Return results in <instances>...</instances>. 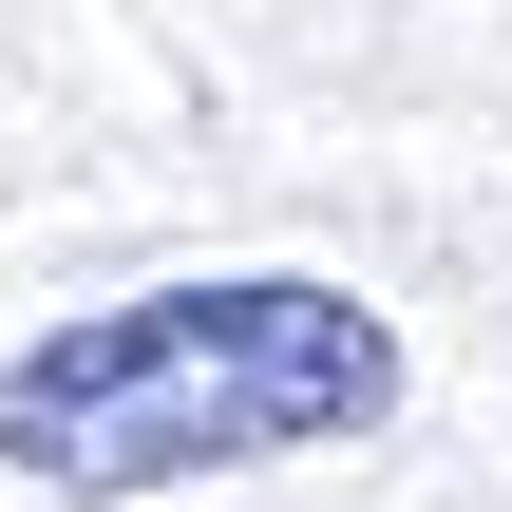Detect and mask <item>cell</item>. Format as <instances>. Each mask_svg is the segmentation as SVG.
<instances>
[{"instance_id":"obj_1","label":"cell","mask_w":512,"mask_h":512,"mask_svg":"<svg viewBox=\"0 0 512 512\" xmlns=\"http://www.w3.org/2000/svg\"><path fill=\"white\" fill-rule=\"evenodd\" d=\"M380 399H399L380 304L266 266V285H152V304H95L57 342H19L0 361V456L38 494H171V475L361 437Z\"/></svg>"}]
</instances>
